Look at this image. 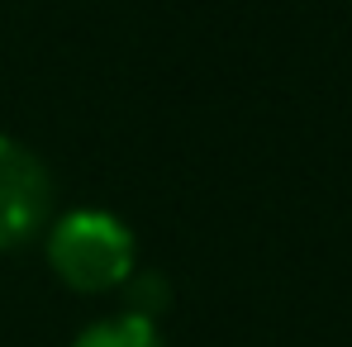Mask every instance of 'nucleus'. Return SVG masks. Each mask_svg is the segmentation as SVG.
Listing matches in <instances>:
<instances>
[{"label":"nucleus","mask_w":352,"mask_h":347,"mask_svg":"<svg viewBox=\"0 0 352 347\" xmlns=\"http://www.w3.org/2000/svg\"><path fill=\"white\" fill-rule=\"evenodd\" d=\"M53 224V172L43 157L0 133V252H19Z\"/></svg>","instance_id":"nucleus-2"},{"label":"nucleus","mask_w":352,"mask_h":347,"mask_svg":"<svg viewBox=\"0 0 352 347\" xmlns=\"http://www.w3.org/2000/svg\"><path fill=\"white\" fill-rule=\"evenodd\" d=\"M43 257L76 295H119L138 271V243L110 210H67L43 229Z\"/></svg>","instance_id":"nucleus-1"},{"label":"nucleus","mask_w":352,"mask_h":347,"mask_svg":"<svg viewBox=\"0 0 352 347\" xmlns=\"http://www.w3.org/2000/svg\"><path fill=\"white\" fill-rule=\"evenodd\" d=\"M72 347H167L162 343V328L157 319H143L133 309H119V314H105L96 324H86Z\"/></svg>","instance_id":"nucleus-3"}]
</instances>
